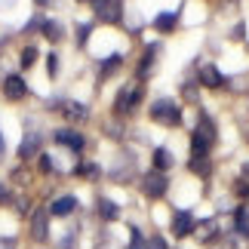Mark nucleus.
I'll return each mask as SVG.
<instances>
[{
    "mask_svg": "<svg viewBox=\"0 0 249 249\" xmlns=\"http://www.w3.org/2000/svg\"><path fill=\"white\" fill-rule=\"evenodd\" d=\"M151 120L163 123V126H178L181 123V108L172 99H157L151 105Z\"/></svg>",
    "mask_w": 249,
    "mask_h": 249,
    "instance_id": "nucleus-1",
    "label": "nucleus"
},
{
    "mask_svg": "<svg viewBox=\"0 0 249 249\" xmlns=\"http://www.w3.org/2000/svg\"><path fill=\"white\" fill-rule=\"evenodd\" d=\"M166 188H169V181H166V172H157V169H151L145 178H142V191H145L148 197H163L166 194Z\"/></svg>",
    "mask_w": 249,
    "mask_h": 249,
    "instance_id": "nucleus-2",
    "label": "nucleus"
},
{
    "mask_svg": "<svg viewBox=\"0 0 249 249\" xmlns=\"http://www.w3.org/2000/svg\"><path fill=\"white\" fill-rule=\"evenodd\" d=\"M139 102H142V86H123V89L117 92L114 111H117V114H126V111H132V108H136Z\"/></svg>",
    "mask_w": 249,
    "mask_h": 249,
    "instance_id": "nucleus-3",
    "label": "nucleus"
},
{
    "mask_svg": "<svg viewBox=\"0 0 249 249\" xmlns=\"http://www.w3.org/2000/svg\"><path fill=\"white\" fill-rule=\"evenodd\" d=\"M31 237L37 243L50 240V215H46L43 209H34V215H31Z\"/></svg>",
    "mask_w": 249,
    "mask_h": 249,
    "instance_id": "nucleus-4",
    "label": "nucleus"
},
{
    "mask_svg": "<svg viewBox=\"0 0 249 249\" xmlns=\"http://www.w3.org/2000/svg\"><path fill=\"white\" fill-rule=\"evenodd\" d=\"M120 0H95V16L105 18V22H120Z\"/></svg>",
    "mask_w": 249,
    "mask_h": 249,
    "instance_id": "nucleus-5",
    "label": "nucleus"
},
{
    "mask_svg": "<svg viewBox=\"0 0 249 249\" xmlns=\"http://www.w3.org/2000/svg\"><path fill=\"white\" fill-rule=\"evenodd\" d=\"M3 95L9 102H18V99H25L28 95V86H25V80L18 77V74H9V77L3 80Z\"/></svg>",
    "mask_w": 249,
    "mask_h": 249,
    "instance_id": "nucleus-6",
    "label": "nucleus"
},
{
    "mask_svg": "<svg viewBox=\"0 0 249 249\" xmlns=\"http://www.w3.org/2000/svg\"><path fill=\"white\" fill-rule=\"evenodd\" d=\"M59 108H62V114H65L71 123H83L86 117H89V108H86V105H80V102H59Z\"/></svg>",
    "mask_w": 249,
    "mask_h": 249,
    "instance_id": "nucleus-7",
    "label": "nucleus"
},
{
    "mask_svg": "<svg viewBox=\"0 0 249 249\" xmlns=\"http://www.w3.org/2000/svg\"><path fill=\"white\" fill-rule=\"evenodd\" d=\"M194 215L191 213H176V218H172V234L176 237H188L191 231H194Z\"/></svg>",
    "mask_w": 249,
    "mask_h": 249,
    "instance_id": "nucleus-8",
    "label": "nucleus"
},
{
    "mask_svg": "<svg viewBox=\"0 0 249 249\" xmlns=\"http://www.w3.org/2000/svg\"><path fill=\"white\" fill-rule=\"evenodd\" d=\"M200 83L209 86V89H218V86H225V77L215 65H203V68H200Z\"/></svg>",
    "mask_w": 249,
    "mask_h": 249,
    "instance_id": "nucleus-9",
    "label": "nucleus"
},
{
    "mask_svg": "<svg viewBox=\"0 0 249 249\" xmlns=\"http://www.w3.org/2000/svg\"><path fill=\"white\" fill-rule=\"evenodd\" d=\"M55 142H59V145H68L71 151H83V145H86L83 136L74 132V129H59V132H55Z\"/></svg>",
    "mask_w": 249,
    "mask_h": 249,
    "instance_id": "nucleus-10",
    "label": "nucleus"
},
{
    "mask_svg": "<svg viewBox=\"0 0 249 249\" xmlns=\"http://www.w3.org/2000/svg\"><path fill=\"white\" fill-rule=\"evenodd\" d=\"M74 209H77V200H74V197L68 194V197H59V200H53L50 213H53V215H59V218H65V215H71Z\"/></svg>",
    "mask_w": 249,
    "mask_h": 249,
    "instance_id": "nucleus-11",
    "label": "nucleus"
},
{
    "mask_svg": "<svg viewBox=\"0 0 249 249\" xmlns=\"http://www.w3.org/2000/svg\"><path fill=\"white\" fill-rule=\"evenodd\" d=\"M37 151H40V136H37V132H28L25 142H22V148H18V157L31 160V154H37Z\"/></svg>",
    "mask_w": 249,
    "mask_h": 249,
    "instance_id": "nucleus-12",
    "label": "nucleus"
},
{
    "mask_svg": "<svg viewBox=\"0 0 249 249\" xmlns=\"http://www.w3.org/2000/svg\"><path fill=\"white\" fill-rule=\"evenodd\" d=\"M99 215H102V218H108V222H114V218L120 215V209H117V203H114V200L102 197V200H99Z\"/></svg>",
    "mask_w": 249,
    "mask_h": 249,
    "instance_id": "nucleus-13",
    "label": "nucleus"
},
{
    "mask_svg": "<svg viewBox=\"0 0 249 249\" xmlns=\"http://www.w3.org/2000/svg\"><path fill=\"white\" fill-rule=\"evenodd\" d=\"M169 166H172V154H169L166 148H157V151H154V169H157V172H166Z\"/></svg>",
    "mask_w": 249,
    "mask_h": 249,
    "instance_id": "nucleus-14",
    "label": "nucleus"
},
{
    "mask_svg": "<svg viewBox=\"0 0 249 249\" xmlns=\"http://www.w3.org/2000/svg\"><path fill=\"white\" fill-rule=\"evenodd\" d=\"M154 28L157 31H172V28H176V13H160L154 18Z\"/></svg>",
    "mask_w": 249,
    "mask_h": 249,
    "instance_id": "nucleus-15",
    "label": "nucleus"
},
{
    "mask_svg": "<svg viewBox=\"0 0 249 249\" xmlns=\"http://www.w3.org/2000/svg\"><path fill=\"white\" fill-rule=\"evenodd\" d=\"M154 55H157V46H148L145 59H142V65H139V77H145V74L151 71V65H154Z\"/></svg>",
    "mask_w": 249,
    "mask_h": 249,
    "instance_id": "nucleus-16",
    "label": "nucleus"
},
{
    "mask_svg": "<svg viewBox=\"0 0 249 249\" xmlns=\"http://www.w3.org/2000/svg\"><path fill=\"white\" fill-rule=\"evenodd\" d=\"M120 62H123V59H120V53H114L111 59H105V62H102V77H108V74H114V71L120 68Z\"/></svg>",
    "mask_w": 249,
    "mask_h": 249,
    "instance_id": "nucleus-17",
    "label": "nucleus"
},
{
    "mask_svg": "<svg viewBox=\"0 0 249 249\" xmlns=\"http://www.w3.org/2000/svg\"><path fill=\"white\" fill-rule=\"evenodd\" d=\"M234 225H237V231H240V234H246V237H249V213H246V209H237Z\"/></svg>",
    "mask_w": 249,
    "mask_h": 249,
    "instance_id": "nucleus-18",
    "label": "nucleus"
},
{
    "mask_svg": "<svg viewBox=\"0 0 249 249\" xmlns=\"http://www.w3.org/2000/svg\"><path fill=\"white\" fill-rule=\"evenodd\" d=\"M43 37H46V40H59V37H62V25L59 22H46L43 25Z\"/></svg>",
    "mask_w": 249,
    "mask_h": 249,
    "instance_id": "nucleus-19",
    "label": "nucleus"
},
{
    "mask_svg": "<svg viewBox=\"0 0 249 249\" xmlns=\"http://www.w3.org/2000/svg\"><path fill=\"white\" fill-rule=\"evenodd\" d=\"M191 169H194L197 176H206V172H209V160L206 157H191Z\"/></svg>",
    "mask_w": 249,
    "mask_h": 249,
    "instance_id": "nucleus-20",
    "label": "nucleus"
},
{
    "mask_svg": "<svg viewBox=\"0 0 249 249\" xmlns=\"http://www.w3.org/2000/svg\"><path fill=\"white\" fill-rule=\"evenodd\" d=\"M34 62H37V50H34V46H25V53H22V68H34Z\"/></svg>",
    "mask_w": 249,
    "mask_h": 249,
    "instance_id": "nucleus-21",
    "label": "nucleus"
},
{
    "mask_svg": "<svg viewBox=\"0 0 249 249\" xmlns=\"http://www.w3.org/2000/svg\"><path fill=\"white\" fill-rule=\"evenodd\" d=\"M215 234H218V228H215L213 222H209V225H203V228H200V234H197V237H200V240H203V243H209V240H213Z\"/></svg>",
    "mask_w": 249,
    "mask_h": 249,
    "instance_id": "nucleus-22",
    "label": "nucleus"
},
{
    "mask_svg": "<svg viewBox=\"0 0 249 249\" xmlns=\"http://www.w3.org/2000/svg\"><path fill=\"white\" fill-rule=\"evenodd\" d=\"M46 74H50V77L55 80V74H59V55H46Z\"/></svg>",
    "mask_w": 249,
    "mask_h": 249,
    "instance_id": "nucleus-23",
    "label": "nucleus"
},
{
    "mask_svg": "<svg viewBox=\"0 0 249 249\" xmlns=\"http://www.w3.org/2000/svg\"><path fill=\"white\" fill-rule=\"evenodd\" d=\"M77 176L95 178V176H99V166H95V163H80V166H77Z\"/></svg>",
    "mask_w": 249,
    "mask_h": 249,
    "instance_id": "nucleus-24",
    "label": "nucleus"
},
{
    "mask_svg": "<svg viewBox=\"0 0 249 249\" xmlns=\"http://www.w3.org/2000/svg\"><path fill=\"white\" fill-rule=\"evenodd\" d=\"M89 31H92L89 25H77V43H80V46H83L86 40H89Z\"/></svg>",
    "mask_w": 249,
    "mask_h": 249,
    "instance_id": "nucleus-25",
    "label": "nucleus"
},
{
    "mask_svg": "<svg viewBox=\"0 0 249 249\" xmlns=\"http://www.w3.org/2000/svg\"><path fill=\"white\" fill-rule=\"evenodd\" d=\"M234 194H237V197H249V181H246V178H240V181L234 185Z\"/></svg>",
    "mask_w": 249,
    "mask_h": 249,
    "instance_id": "nucleus-26",
    "label": "nucleus"
},
{
    "mask_svg": "<svg viewBox=\"0 0 249 249\" xmlns=\"http://www.w3.org/2000/svg\"><path fill=\"white\" fill-rule=\"evenodd\" d=\"M40 169H43V172H53V160L46 157V154H40Z\"/></svg>",
    "mask_w": 249,
    "mask_h": 249,
    "instance_id": "nucleus-27",
    "label": "nucleus"
},
{
    "mask_svg": "<svg viewBox=\"0 0 249 249\" xmlns=\"http://www.w3.org/2000/svg\"><path fill=\"white\" fill-rule=\"evenodd\" d=\"M0 249H16V240L13 237H0Z\"/></svg>",
    "mask_w": 249,
    "mask_h": 249,
    "instance_id": "nucleus-28",
    "label": "nucleus"
},
{
    "mask_svg": "<svg viewBox=\"0 0 249 249\" xmlns=\"http://www.w3.org/2000/svg\"><path fill=\"white\" fill-rule=\"evenodd\" d=\"M243 34H246V28H243V22H240V25L234 28V40H243Z\"/></svg>",
    "mask_w": 249,
    "mask_h": 249,
    "instance_id": "nucleus-29",
    "label": "nucleus"
},
{
    "mask_svg": "<svg viewBox=\"0 0 249 249\" xmlns=\"http://www.w3.org/2000/svg\"><path fill=\"white\" fill-rule=\"evenodd\" d=\"M151 249H166V243H163V237H154V240H151Z\"/></svg>",
    "mask_w": 249,
    "mask_h": 249,
    "instance_id": "nucleus-30",
    "label": "nucleus"
},
{
    "mask_svg": "<svg viewBox=\"0 0 249 249\" xmlns=\"http://www.w3.org/2000/svg\"><path fill=\"white\" fill-rule=\"evenodd\" d=\"M6 200H9V194H6L3 188H0V203H6Z\"/></svg>",
    "mask_w": 249,
    "mask_h": 249,
    "instance_id": "nucleus-31",
    "label": "nucleus"
},
{
    "mask_svg": "<svg viewBox=\"0 0 249 249\" xmlns=\"http://www.w3.org/2000/svg\"><path fill=\"white\" fill-rule=\"evenodd\" d=\"M37 3H40V6H46V3H50V0H37Z\"/></svg>",
    "mask_w": 249,
    "mask_h": 249,
    "instance_id": "nucleus-32",
    "label": "nucleus"
},
{
    "mask_svg": "<svg viewBox=\"0 0 249 249\" xmlns=\"http://www.w3.org/2000/svg\"><path fill=\"white\" fill-rule=\"evenodd\" d=\"M129 249H145V246H129Z\"/></svg>",
    "mask_w": 249,
    "mask_h": 249,
    "instance_id": "nucleus-33",
    "label": "nucleus"
},
{
    "mask_svg": "<svg viewBox=\"0 0 249 249\" xmlns=\"http://www.w3.org/2000/svg\"><path fill=\"white\" fill-rule=\"evenodd\" d=\"M0 151H3V139H0Z\"/></svg>",
    "mask_w": 249,
    "mask_h": 249,
    "instance_id": "nucleus-34",
    "label": "nucleus"
},
{
    "mask_svg": "<svg viewBox=\"0 0 249 249\" xmlns=\"http://www.w3.org/2000/svg\"><path fill=\"white\" fill-rule=\"evenodd\" d=\"M246 176H249V163H246Z\"/></svg>",
    "mask_w": 249,
    "mask_h": 249,
    "instance_id": "nucleus-35",
    "label": "nucleus"
},
{
    "mask_svg": "<svg viewBox=\"0 0 249 249\" xmlns=\"http://www.w3.org/2000/svg\"><path fill=\"white\" fill-rule=\"evenodd\" d=\"M92 3H95V0H92Z\"/></svg>",
    "mask_w": 249,
    "mask_h": 249,
    "instance_id": "nucleus-36",
    "label": "nucleus"
}]
</instances>
